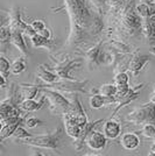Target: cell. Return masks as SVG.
Instances as JSON below:
<instances>
[{"instance_id":"cell-24","label":"cell","mask_w":155,"mask_h":156,"mask_svg":"<svg viewBox=\"0 0 155 156\" xmlns=\"http://www.w3.org/2000/svg\"><path fill=\"white\" fill-rule=\"evenodd\" d=\"M104 29V23L103 20L100 18V15L97 13H93V16H92V20L90 22V26H89V32L92 36H96L98 34L103 32Z\"/></svg>"},{"instance_id":"cell-44","label":"cell","mask_w":155,"mask_h":156,"mask_svg":"<svg viewBox=\"0 0 155 156\" xmlns=\"http://www.w3.org/2000/svg\"><path fill=\"white\" fill-rule=\"evenodd\" d=\"M150 52L155 56V47H152V48H150Z\"/></svg>"},{"instance_id":"cell-12","label":"cell","mask_w":155,"mask_h":156,"mask_svg":"<svg viewBox=\"0 0 155 156\" xmlns=\"http://www.w3.org/2000/svg\"><path fill=\"white\" fill-rule=\"evenodd\" d=\"M103 121H104L103 119H99V120H95V121H89L88 124L85 125L84 127H83V129H82L81 135H79L77 139H75V142H74L75 149L76 150L82 149L83 146H84V142H86V137L89 136V134L95 129V127H97L98 124H100V122H103Z\"/></svg>"},{"instance_id":"cell-1","label":"cell","mask_w":155,"mask_h":156,"mask_svg":"<svg viewBox=\"0 0 155 156\" xmlns=\"http://www.w3.org/2000/svg\"><path fill=\"white\" fill-rule=\"evenodd\" d=\"M63 8L70 19V34L68 46L77 47L89 41L92 36L89 26L93 13L91 12L85 0H63Z\"/></svg>"},{"instance_id":"cell-13","label":"cell","mask_w":155,"mask_h":156,"mask_svg":"<svg viewBox=\"0 0 155 156\" xmlns=\"http://www.w3.org/2000/svg\"><path fill=\"white\" fill-rule=\"evenodd\" d=\"M127 121H129L131 124L134 125H145L149 124L148 121V114L145 105H142L140 107H136L133 111H131L127 114Z\"/></svg>"},{"instance_id":"cell-37","label":"cell","mask_w":155,"mask_h":156,"mask_svg":"<svg viewBox=\"0 0 155 156\" xmlns=\"http://www.w3.org/2000/svg\"><path fill=\"white\" fill-rule=\"evenodd\" d=\"M31 26H32V28L35 30L36 33L41 32L42 29H45V23L43 20H33L32 22H31Z\"/></svg>"},{"instance_id":"cell-19","label":"cell","mask_w":155,"mask_h":156,"mask_svg":"<svg viewBox=\"0 0 155 156\" xmlns=\"http://www.w3.org/2000/svg\"><path fill=\"white\" fill-rule=\"evenodd\" d=\"M25 34L19 32V30H12V36H11V43L13 44L22 55L27 56L28 50H27L26 42H25Z\"/></svg>"},{"instance_id":"cell-2","label":"cell","mask_w":155,"mask_h":156,"mask_svg":"<svg viewBox=\"0 0 155 156\" xmlns=\"http://www.w3.org/2000/svg\"><path fill=\"white\" fill-rule=\"evenodd\" d=\"M135 0H126L123 8L117 14V29L120 36L123 35L126 39L139 36L142 33V18L138 14L135 9Z\"/></svg>"},{"instance_id":"cell-28","label":"cell","mask_w":155,"mask_h":156,"mask_svg":"<svg viewBox=\"0 0 155 156\" xmlns=\"http://www.w3.org/2000/svg\"><path fill=\"white\" fill-rule=\"evenodd\" d=\"M99 93L103 94L104 97H114L117 93V84L116 83L103 84L99 87Z\"/></svg>"},{"instance_id":"cell-5","label":"cell","mask_w":155,"mask_h":156,"mask_svg":"<svg viewBox=\"0 0 155 156\" xmlns=\"http://www.w3.org/2000/svg\"><path fill=\"white\" fill-rule=\"evenodd\" d=\"M8 26L11 28V30H19L23 33L25 36L29 37L33 34H35V30L32 28L31 25L26 23L23 20L21 19V12H20V7L14 6L8 11Z\"/></svg>"},{"instance_id":"cell-40","label":"cell","mask_w":155,"mask_h":156,"mask_svg":"<svg viewBox=\"0 0 155 156\" xmlns=\"http://www.w3.org/2000/svg\"><path fill=\"white\" fill-rule=\"evenodd\" d=\"M0 86L1 87H6V76H0Z\"/></svg>"},{"instance_id":"cell-16","label":"cell","mask_w":155,"mask_h":156,"mask_svg":"<svg viewBox=\"0 0 155 156\" xmlns=\"http://www.w3.org/2000/svg\"><path fill=\"white\" fill-rule=\"evenodd\" d=\"M142 34L149 42H155V14H152L148 18L143 19Z\"/></svg>"},{"instance_id":"cell-14","label":"cell","mask_w":155,"mask_h":156,"mask_svg":"<svg viewBox=\"0 0 155 156\" xmlns=\"http://www.w3.org/2000/svg\"><path fill=\"white\" fill-rule=\"evenodd\" d=\"M36 77H39L41 80H43L47 85H52L57 83L61 78L58 77L50 68L45 65H40L36 70Z\"/></svg>"},{"instance_id":"cell-6","label":"cell","mask_w":155,"mask_h":156,"mask_svg":"<svg viewBox=\"0 0 155 156\" xmlns=\"http://www.w3.org/2000/svg\"><path fill=\"white\" fill-rule=\"evenodd\" d=\"M89 84V80L84 82H78V80H70V79H61L57 83L52 85H47L52 89H55L57 91L68 92V93H75V92H83L88 93L86 91V86Z\"/></svg>"},{"instance_id":"cell-11","label":"cell","mask_w":155,"mask_h":156,"mask_svg":"<svg viewBox=\"0 0 155 156\" xmlns=\"http://www.w3.org/2000/svg\"><path fill=\"white\" fill-rule=\"evenodd\" d=\"M143 86H145V84L142 83V84L138 85V86H135V87H131V91H129L124 98H121L120 100H118V103L116 104L117 105L116 108H114V111H113L112 114H111V118L114 117L117 113L121 110V107L126 106V105H128L129 103H132L133 100H135L136 98H138V96L140 94V91L143 89Z\"/></svg>"},{"instance_id":"cell-39","label":"cell","mask_w":155,"mask_h":156,"mask_svg":"<svg viewBox=\"0 0 155 156\" xmlns=\"http://www.w3.org/2000/svg\"><path fill=\"white\" fill-rule=\"evenodd\" d=\"M39 34L41 35V36H43V37H45V39H52V30L49 29V28H47L45 27V29H42L41 32H39Z\"/></svg>"},{"instance_id":"cell-22","label":"cell","mask_w":155,"mask_h":156,"mask_svg":"<svg viewBox=\"0 0 155 156\" xmlns=\"http://www.w3.org/2000/svg\"><path fill=\"white\" fill-rule=\"evenodd\" d=\"M29 40H31L34 48H49V49H52L54 46V42L52 40L41 36L39 33H35L32 36H29Z\"/></svg>"},{"instance_id":"cell-32","label":"cell","mask_w":155,"mask_h":156,"mask_svg":"<svg viewBox=\"0 0 155 156\" xmlns=\"http://www.w3.org/2000/svg\"><path fill=\"white\" fill-rule=\"evenodd\" d=\"M131 91V86L128 84H121V85H117V93H116V99L117 103L118 100H120L121 98H124L128 92Z\"/></svg>"},{"instance_id":"cell-41","label":"cell","mask_w":155,"mask_h":156,"mask_svg":"<svg viewBox=\"0 0 155 156\" xmlns=\"http://www.w3.org/2000/svg\"><path fill=\"white\" fill-rule=\"evenodd\" d=\"M142 2H145V4H148V5H152V4H154L155 0H141Z\"/></svg>"},{"instance_id":"cell-8","label":"cell","mask_w":155,"mask_h":156,"mask_svg":"<svg viewBox=\"0 0 155 156\" xmlns=\"http://www.w3.org/2000/svg\"><path fill=\"white\" fill-rule=\"evenodd\" d=\"M149 61H150V57L148 55L140 54L139 50L136 49L133 54H131V59L127 64V70L131 72V75L133 77H136L143 70V68L146 66V64Z\"/></svg>"},{"instance_id":"cell-38","label":"cell","mask_w":155,"mask_h":156,"mask_svg":"<svg viewBox=\"0 0 155 156\" xmlns=\"http://www.w3.org/2000/svg\"><path fill=\"white\" fill-rule=\"evenodd\" d=\"M88 2H90L92 7L98 11L103 9L104 6H106V0H88Z\"/></svg>"},{"instance_id":"cell-30","label":"cell","mask_w":155,"mask_h":156,"mask_svg":"<svg viewBox=\"0 0 155 156\" xmlns=\"http://www.w3.org/2000/svg\"><path fill=\"white\" fill-rule=\"evenodd\" d=\"M135 9L138 14L141 16L142 19H146L150 15V6L148 4H145V2H140V4H136Z\"/></svg>"},{"instance_id":"cell-4","label":"cell","mask_w":155,"mask_h":156,"mask_svg":"<svg viewBox=\"0 0 155 156\" xmlns=\"http://www.w3.org/2000/svg\"><path fill=\"white\" fill-rule=\"evenodd\" d=\"M40 86H41V92H43V96L49 101V110L52 111V113L57 115H63L69 111L71 101L68 98L61 94L57 90L52 89L47 85H40Z\"/></svg>"},{"instance_id":"cell-3","label":"cell","mask_w":155,"mask_h":156,"mask_svg":"<svg viewBox=\"0 0 155 156\" xmlns=\"http://www.w3.org/2000/svg\"><path fill=\"white\" fill-rule=\"evenodd\" d=\"M64 133L65 129H63L62 127H57L50 134L34 135V136L25 140V143L32 146V147H39V148L49 150H57L59 148V146H61V143H62Z\"/></svg>"},{"instance_id":"cell-18","label":"cell","mask_w":155,"mask_h":156,"mask_svg":"<svg viewBox=\"0 0 155 156\" xmlns=\"http://www.w3.org/2000/svg\"><path fill=\"white\" fill-rule=\"evenodd\" d=\"M120 132H121L120 125L114 120H112V119L107 120L103 126V133L106 135L107 139H111V140L117 139L120 135Z\"/></svg>"},{"instance_id":"cell-34","label":"cell","mask_w":155,"mask_h":156,"mask_svg":"<svg viewBox=\"0 0 155 156\" xmlns=\"http://www.w3.org/2000/svg\"><path fill=\"white\" fill-rule=\"evenodd\" d=\"M13 136L15 137V139H19V140H22V141H25V140H27V139H29V137L34 136L33 134H31V133H28L22 126H19L18 128H16V130H15V133L13 134Z\"/></svg>"},{"instance_id":"cell-7","label":"cell","mask_w":155,"mask_h":156,"mask_svg":"<svg viewBox=\"0 0 155 156\" xmlns=\"http://www.w3.org/2000/svg\"><path fill=\"white\" fill-rule=\"evenodd\" d=\"M82 65V59L75 58V59H63L61 62H58L57 64H55L52 68H50L52 71L57 75L61 79H70L74 80L75 77H72L70 75V71L75 68H78Z\"/></svg>"},{"instance_id":"cell-21","label":"cell","mask_w":155,"mask_h":156,"mask_svg":"<svg viewBox=\"0 0 155 156\" xmlns=\"http://www.w3.org/2000/svg\"><path fill=\"white\" fill-rule=\"evenodd\" d=\"M47 98L42 96L40 101H36L35 99H23L20 104V108L25 112H35V111L40 110L43 105H45V100Z\"/></svg>"},{"instance_id":"cell-20","label":"cell","mask_w":155,"mask_h":156,"mask_svg":"<svg viewBox=\"0 0 155 156\" xmlns=\"http://www.w3.org/2000/svg\"><path fill=\"white\" fill-rule=\"evenodd\" d=\"M106 43L110 47H112L113 49H116L117 51L121 52V54H133V48L132 46H129L128 43L125 42V40L120 39H110L106 41Z\"/></svg>"},{"instance_id":"cell-36","label":"cell","mask_w":155,"mask_h":156,"mask_svg":"<svg viewBox=\"0 0 155 156\" xmlns=\"http://www.w3.org/2000/svg\"><path fill=\"white\" fill-rule=\"evenodd\" d=\"M41 124H43V122L35 117H31L25 119V126L28 127V128H34V127H36V126H39Z\"/></svg>"},{"instance_id":"cell-25","label":"cell","mask_w":155,"mask_h":156,"mask_svg":"<svg viewBox=\"0 0 155 156\" xmlns=\"http://www.w3.org/2000/svg\"><path fill=\"white\" fill-rule=\"evenodd\" d=\"M27 69V59L26 56H20L14 61L13 63L11 64V73H13L15 76L21 75L22 72H25Z\"/></svg>"},{"instance_id":"cell-9","label":"cell","mask_w":155,"mask_h":156,"mask_svg":"<svg viewBox=\"0 0 155 156\" xmlns=\"http://www.w3.org/2000/svg\"><path fill=\"white\" fill-rule=\"evenodd\" d=\"M104 49V42L100 41L98 42L97 44L88 49L86 51L84 52V58L88 66L90 68V70L92 69H97L98 66L100 65V55H102V51Z\"/></svg>"},{"instance_id":"cell-31","label":"cell","mask_w":155,"mask_h":156,"mask_svg":"<svg viewBox=\"0 0 155 156\" xmlns=\"http://www.w3.org/2000/svg\"><path fill=\"white\" fill-rule=\"evenodd\" d=\"M141 134L147 139L155 137V125L154 124H145L142 125Z\"/></svg>"},{"instance_id":"cell-23","label":"cell","mask_w":155,"mask_h":156,"mask_svg":"<svg viewBox=\"0 0 155 156\" xmlns=\"http://www.w3.org/2000/svg\"><path fill=\"white\" fill-rule=\"evenodd\" d=\"M20 90L23 99H35L38 96V93L41 91V86L40 85H20Z\"/></svg>"},{"instance_id":"cell-17","label":"cell","mask_w":155,"mask_h":156,"mask_svg":"<svg viewBox=\"0 0 155 156\" xmlns=\"http://www.w3.org/2000/svg\"><path fill=\"white\" fill-rule=\"evenodd\" d=\"M120 144L124 149L135 150L140 146V137L135 133H125L120 139Z\"/></svg>"},{"instance_id":"cell-43","label":"cell","mask_w":155,"mask_h":156,"mask_svg":"<svg viewBox=\"0 0 155 156\" xmlns=\"http://www.w3.org/2000/svg\"><path fill=\"white\" fill-rule=\"evenodd\" d=\"M150 101L155 104V92H153V94H152V97H150Z\"/></svg>"},{"instance_id":"cell-27","label":"cell","mask_w":155,"mask_h":156,"mask_svg":"<svg viewBox=\"0 0 155 156\" xmlns=\"http://www.w3.org/2000/svg\"><path fill=\"white\" fill-rule=\"evenodd\" d=\"M126 2V0H106V7L109 9L113 16H116L119 13V11L123 8L124 4Z\"/></svg>"},{"instance_id":"cell-26","label":"cell","mask_w":155,"mask_h":156,"mask_svg":"<svg viewBox=\"0 0 155 156\" xmlns=\"http://www.w3.org/2000/svg\"><path fill=\"white\" fill-rule=\"evenodd\" d=\"M22 122H18V124H8V125H2L1 126V129H0V141L2 142L4 140H6L7 137L12 136L16 128L21 126Z\"/></svg>"},{"instance_id":"cell-15","label":"cell","mask_w":155,"mask_h":156,"mask_svg":"<svg viewBox=\"0 0 155 156\" xmlns=\"http://www.w3.org/2000/svg\"><path fill=\"white\" fill-rule=\"evenodd\" d=\"M63 122H64V129L67 135L72 137L74 140L77 139L81 135L82 129H83V126L78 125L75 120H72L69 117H65V115H63Z\"/></svg>"},{"instance_id":"cell-33","label":"cell","mask_w":155,"mask_h":156,"mask_svg":"<svg viewBox=\"0 0 155 156\" xmlns=\"http://www.w3.org/2000/svg\"><path fill=\"white\" fill-rule=\"evenodd\" d=\"M129 82V73L125 71H119L116 73L114 76V83L117 85H121V84H128Z\"/></svg>"},{"instance_id":"cell-10","label":"cell","mask_w":155,"mask_h":156,"mask_svg":"<svg viewBox=\"0 0 155 156\" xmlns=\"http://www.w3.org/2000/svg\"><path fill=\"white\" fill-rule=\"evenodd\" d=\"M86 144L91 150H95V151H99V150H103L106 147V143H107V137L104 133H100L98 130H92L89 136L86 137Z\"/></svg>"},{"instance_id":"cell-42","label":"cell","mask_w":155,"mask_h":156,"mask_svg":"<svg viewBox=\"0 0 155 156\" xmlns=\"http://www.w3.org/2000/svg\"><path fill=\"white\" fill-rule=\"evenodd\" d=\"M148 155H150V156H155V146L153 147V148H152V149L149 150Z\"/></svg>"},{"instance_id":"cell-35","label":"cell","mask_w":155,"mask_h":156,"mask_svg":"<svg viewBox=\"0 0 155 156\" xmlns=\"http://www.w3.org/2000/svg\"><path fill=\"white\" fill-rule=\"evenodd\" d=\"M11 72V64H9V61L6 58V57H4V56H1L0 57V73L2 75V76H6Z\"/></svg>"},{"instance_id":"cell-29","label":"cell","mask_w":155,"mask_h":156,"mask_svg":"<svg viewBox=\"0 0 155 156\" xmlns=\"http://www.w3.org/2000/svg\"><path fill=\"white\" fill-rule=\"evenodd\" d=\"M11 36H12V30H11L9 26L8 25L6 26L5 23H2L0 27V42H1V44H5L7 42H9Z\"/></svg>"}]
</instances>
